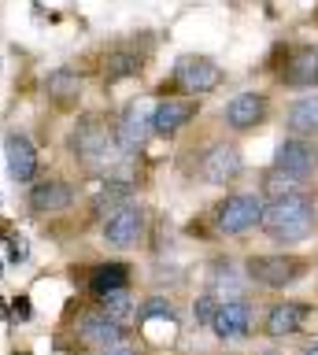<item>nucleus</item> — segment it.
<instances>
[{"instance_id": "1", "label": "nucleus", "mask_w": 318, "mask_h": 355, "mask_svg": "<svg viewBox=\"0 0 318 355\" xmlns=\"http://www.w3.org/2000/svg\"><path fill=\"white\" fill-rule=\"evenodd\" d=\"M315 218H318L315 196L300 189V193H292V196H281V200H270V204H263L259 226H263V233H267L270 241H278V244H296V241L311 237Z\"/></svg>"}, {"instance_id": "2", "label": "nucleus", "mask_w": 318, "mask_h": 355, "mask_svg": "<svg viewBox=\"0 0 318 355\" xmlns=\"http://www.w3.org/2000/svg\"><path fill=\"white\" fill-rule=\"evenodd\" d=\"M245 270H248V282H256L263 288H285L307 274V259H300V255H281V252L251 255L245 263Z\"/></svg>"}, {"instance_id": "3", "label": "nucleus", "mask_w": 318, "mask_h": 355, "mask_svg": "<svg viewBox=\"0 0 318 355\" xmlns=\"http://www.w3.org/2000/svg\"><path fill=\"white\" fill-rule=\"evenodd\" d=\"M259 218H263V196L259 193H229L215 207V226L226 237H240V233L256 230Z\"/></svg>"}, {"instance_id": "4", "label": "nucleus", "mask_w": 318, "mask_h": 355, "mask_svg": "<svg viewBox=\"0 0 318 355\" xmlns=\"http://www.w3.org/2000/svg\"><path fill=\"white\" fill-rule=\"evenodd\" d=\"M115 148H118L115 130H107L100 119H85L71 133V152H74V159H82V163H107V155Z\"/></svg>"}, {"instance_id": "5", "label": "nucleus", "mask_w": 318, "mask_h": 355, "mask_svg": "<svg viewBox=\"0 0 318 355\" xmlns=\"http://www.w3.org/2000/svg\"><path fill=\"white\" fill-rule=\"evenodd\" d=\"M152 137V107L148 100H130L123 119L115 122V144L123 155H134L145 148V141Z\"/></svg>"}, {"instance_id": "6", "label": "nucleus", "mask_w": 318, "mask_h": 355, "mask_svg": "<svg viewBox=\"0 0 318 355\" xmlns=\"http://www.w3.org/2000/svg\"><path fill=\"white\" fill-rule=\"evenodd\" d=\"M174 85L182 89V93H189L193 100L196 96H204V93H211V89L222 82V71L207 60V55H182L178 63H174Z\"/></svg>"}, {"instance_id": "7", "label": "nucleus", "mask_w": 318, "mask_h": 355, "mask_svg": "<svg viewBox=\"0 0 318 355\" xmlns=\"http://www.w3.org/2000/svg\"><path fill=\"white\" fill-rule=\"evenodd\" d=\"M141 237H145V207L141 204H126L104 218V241L112 248H134L141 244Z\"/></svg>"}, {"instance_id": "8", "label": "nucleus", "mask_w": 318, "mask_h": 355, "mask_svg": "<svg viewBox=\"0 0 318 355\" xmlns=\"http://www.w3.org/2000/svg\"><path fill=\"white\" fill-rule=\"evenodd\" d=\"M267 115H270V100H267V93H256V89H248V93H237V96L226 104L222 122H226L229 130L245 133V130L263 126V122H267Z\"/></svg>"}, {"instance_id": "9", "label": "nucleus", "mask_w": 318, "mask_h": 355, "mask_svg": "<svg viewBox=\"0 0 318 355\" xmlns=\"http://www.w3.org/2000/svg\"><path fill=\"white\" fill-rule=\"evenodd\" d=\"M274 171H285L292 178H311L318 171V144L303 137H285L274 152Z\"/></svg>"}, {"instance_id": "10", "label": "nucleus", "mask_w": 318, "mask_h": 355, "mask_svg": "<svg viewBox=\"0 0 318 355\" xmlns=\"http://www.w3.org/2000/svg\"><path fill=\"white\" fill-rule=\"evenodd\" d=\"M240 171H245V155L237 144H211L200 159V178L207 185H229Z\"/></svg>"}, {"instance_id": "11", "label": "nucleus", "mask_w": 318, "mask_h": 355, "mask_svg": "<svg viewBox=\"0 0 318 355\" xmlns=\"http://www.w3.org/2000/svg\"><path fill=\"white\" fill-rule=\"evenodd\" d=\"M211 329L218 340H245L251 333V304L248 300H218Z\"/></svg>"}, {"instance_id": "12", "label": "nucleus", "mask_w": 318, "mask_h": 355, "mask_svg": "<svg viewBox=\"0 0 318 355\" xmlns=\"http://www.w3.org/2000/svg\"><path fill=\"white\" fill-rule=\"evenodd\" d=\"M196 100H159L156 107H152V133H159V137H174L178 130H185L189 122L196 119Z\"/></svg>"}, {"instance_id": "13", "label": "nucleus", "mask_w": 318, "mask_h": 355, "mask_svg": "<svg viewBox=\"0 0 318 355\" xmlns=\"http://www.w3.org/2000/svg\"><path fill=\"white\" fill-rule=\"evenodd\" d=\"M303 322H307V307L296 304V300H281V304H274L267 311V318H263V333L274 337V340H281V337L300 333Z\"/></svg>"}, {"instance_id": "14", "label": "nucleus", "mask_w": 318, "mask_h": 355, "mask_svg": "<svg viewBox=\"0 0 318 355\" xmlns=\"http://www.w3.org/2000/svg\"><path fill=\"white\" fill-rule=\"evenodd\" d=\"M71 185L60 182V178H45V182H34L30 189V211H37V215H60V211L71 207Z\"/></svg>"}, {"instance_id": "15", "label": "nucleus", "mask_w": 318, "mask_h": 355, "mask_svg": "<svg viewBox=\"0 0 318 355\" xmlns=\"http://www.w3.org/2000/svg\"><path fill=\"white\" fill-rule=\"evenodd\" d=\"M4 155H8V174H12L15 182H34V174H37V148L30 144L26 133H8Z\"/></svg>"}, {"instance_id": "16", "label": "nucleus", "mask_w": 318, "mask_h": 355, "mask_svg": "<svg viewBox=\"0 0 318 355\" xmlns=\"http://www.w3.org/2000/svg\"><path fill=\"white\" fill-rule=\"evenodd\" d=\"M123 326L118 322H112L107 315H100V311H89V315L78 318V337L85 344H93V348H115V344H123Z\"/></svg>"}, {"instance_id": "17", "label": "nucleus", "mask_w": 318, "mask_h": 355, "mask_svg": "<svg viewBox=\"0 0 318 355\" xmlns=\"http://www.w3.org/2000/svg\"><path fill=\"white\" fill-rule=\"evenodd\" d=\"M285 130L292 137H303V141L318 137V93H307L285 107Z\"/></svg>"}, {"instance_id": "18", "label": "nucleus", "mask_w": 318, "mask_h": 355, "mask_svg": "<svg viewBox=\"0 0 318 355\" xmlns=\"http://www.w3.org/2000/svg\"><path fill=\"white\" fill-rule=\"evenodd\" d=\"M281 82L292 85V89H318V49L307 44V49H296L289 55L281 71Z\"/></svg>"}, {"instance_id": "19", "label": "nucleus", "mask_w": 318, "mask_h": 355, "mask_svg": "<svg viewBox=\"0 0 318 355\" xmlns=\"http://www.w3.org/2000/svg\"><path fill=\"white\" fill-rule=\"evenodd\" d=\"M126 204H134V182L130 178H104L100 193L93 196V207L96 211H118Z\"/></svg>"}, {"instance_id": "20", "label": "nucleus", "mask_w": 318, "mask_h": 355, "mask_svg": "<svg viewBox=\"0 0 318 355\" xmlns=\"http://www.w3.org/2000/svg\"><path fill=\"white\" fill-rule=\"evenodd\" d=\"M240 288H245V277L233 270V263H215L207 270V293L215 300L226 296V300H240Z\"/></svg>"}, {"instance_id": "21", "label": "nucleus", "mask_w": 318, "mask_h": 355, "mask_svg": "<svg viewBox=\"0 0 318 355\" xmlns=\"http://www.w3.org/2000/svg\"><path fill=\"white\" fill-rule=\"evenodd\" d=\"M126 285H130V266L126 263H104V266H96L93 277H89V288L96 296L118 293V288H126Z\"/></svg>"}, {"instance_id": "22", "label": "nucleus", "mask_w": 318, "mask_h": 355, "mask_svg": "<svg viewBox=\"0 0 318 355\" xmlns=\"http://www.w3.org/2000/svg\"><path fill=\"white\" fill-rule=\"evenodd\" d=\"M300 178H292V174H285V171H270L263 174V185H259V196L263 200H281V196H292V193H300Z\"/></svg>"}, {"instance_id": "23", "label": "nucleus", "mask_w": 318, "mask_h": 355, "mask_svg": "<svg viewBox=\"0 0 318 355\" xmlns=\"http://www.w3.org/2000/svg\"><path fill=\"white\" fill-rule=\"evenodd\" d=\"M96 300H100V315H107L112 322H118V326H126V322L137 315V304L130 300L126 288H118V293H104Z\"/></svg>"}, {"instance_id": "24", "label": "nucleus", "mask_w": 318, "mask_h": 355, "mask_svg": "<svg viewBox=\"0 0 318 355\" xmlns=\"http://www.w3.org/2000/svg\"><path fill=\"white\" fill-rule=\"evenodd\" d=\"M45 89H48V96H52V100H60V104H67V100H74V96H78V89H82V78L74 74V71H52V74H48V82H45Z\"/></svg>"}, {"instance_id": "25", "label": "nucleus", "mask_w": 318, "mask_h": 355, "mask_svg": "<svg viewBox=\"0 0 318 355\" xmlns=\"http://www.w3.org/2000/svg\"><path fill=\"white\" fill-rule=\"evenodd\" d=\"M141 71V55H134V52H112L107 55V82H118V78H130V74H137Z\"/></svg>"}, {"instance_id": "26", "label": "nucleus", "mask_w": 318, "mask_h": 355, "mask_svg": "<svg viewBox=\"0 0 318 355\" xmlns=\"http://www.w3.org/2000/svg\"><path fill=\"white\" fill-rule=\"evenodd\" d=\"M215 311H218V300H215L211 293H204V296L193 304V318H196V326H207V329H211V322H215Z\"/></svg>"}, {"instance_id": "27", "label": "nucleus", "mask_w": 318, "mask_h": 355, "mask_svg": "<svg viewBox=\"0 0 318 355\" xmlns=\"http://www.w3.org/2000/svg\"><path fill=\"white\" fill-rule=\"evenodd\" d=\"M100 355H141V352L130 348V344H115V348H104Z\"/></svg>"}, {"instance_id": "28", "label": "nucleus", "mask_w": 318, "mask_h": 355, "mask_svg": "<svg viewBox=\"0 0 318 355\" xmlns=\"http://www.w3.org/2000/svg\"><path fill=\"white\" fill-rule=\"evenodd\" d=\"M15 315L26 318V315H30V304H19V300H15Z\"/></svg>"}, {"instance_id": "29", "label": "nucleus", "mask_w": 318, "mask_h": 355, "mask_svg": "<svg viewBox=\"0 0 318 355\" xmlns=\"http://www.w3.org/2000/svg\"><path fill=\"white\" fill-rule=\"evenodd\" d=\"M300 355H318V340H315V344H307V348H303Z\"/></svg>"}, {"instance_id": "30", "label": "nucleus", "mask_w": 318, "mask_h": 355, "mask_svg": "<svg viewBox=\"0 0 318 355\" xmlns=\"http://www.w3.org/2000/svg\"><path fill=\"white\" fill-rule=\"evenodd\" d=\"M263 355H278V352H263Z\"/></svg>"}, {"instance_id": "31", "label": "nucleus", "mask_w": 318, "mask_h": 355, "mask_svg": "<svg viewBox=\"0 0 318 355\" xmlns=\"http://www.w3.org/2000/svg\"><path fill=\"white\" fill-rule=\"evenodd\" d=\"M0 274H4V270H0Z\"/></svg>"}, {"instance_id": "32", "label": "nucleus", "mask_w": 318, "mask_h": 355, "mask_svg": "<svg viewBox=\"0 0 318 355\" xmlns=\"http://www.w3.org/2000/svg\"><path fill=\"white\" fill-rule=\"evenodd\" d=\"M23 355H26V352H23Z\"/></svg>"}]
</instances>
